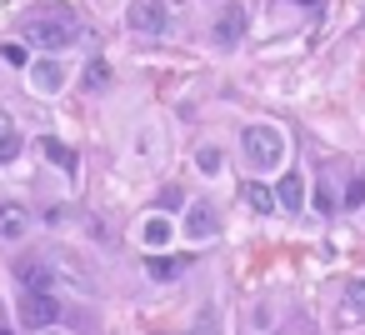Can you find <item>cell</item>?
Masks as SVG:
<instances>
[{
	"label": "cell",
	"instance_id": "obj_24",
	"mask_svg": "<svg viewBox=\"0 0 365 335\" xmlns=\"http://www.w3.org/2000/svg\"><path fill=\"white\" fill-rule=\"evenodd\" d=\"M285 6H300V11H320V0H285Z\"/></svg>",
	"mask_w": 365,
	"mask_h": 335
},
{
	"label": "cell",
	"instance_id": "obj_2",
	"mask_svg": "<svg viewBox=\"0 0 365 335\" xmlns=\"http://www.w3.org/2000/svg\"><path fill=\"white\" fill-rule=\"evenodd\" d=\"M240 150H245L250 170H275V165L285 160V135H280L275 125H245Z\"/></svg>",
	"mask_w": 365,
	"mask_h": 335
},
{
	"label": "cell",
	"instance_id": "obj_16",
	"mask_svg": "<svg viewBox=\"0 0 365 335\" xmlns=\"http://www.w3.org/2000/svg\"><path fill=\"white\" fill-rule=\"evenodd\" d=\"M106 86H110V66L106 61H91L86 66V91H106Z\"/></svg>",
	"mask_w": 365,
	"mask_h": 335
},
{
	"label": "cell",
	"instance_id": "obj_8",
	"mask_svg": "<svg viewBox=\"0 0 365 335\" xmlns=\"http://www.w3.org/2000/svg\"><path fill=\"white\" fill-rule=\"evenodd\" d=\"M300 205H305V175L290 170V175H280V185H275V210H300Z\"/></svg>",
	"mask_w": 365,
	"mask_h": 335
},
{
	"label": "cell",
	"instance_id": "obj_23",
	"mask_svg": "<svg viewBox=\"0 0 365 335\" xmlns=\"http://www.w3.org/2000/svg\"><path fill=\"white\" fill-rule=\"evenodd\" d=\"M6 140H16V125H11V115H0V145Z\"/></svg>",
	"mask_w": 365,
	"mask_h": 335
},
{
	"label": "cell",
	"instance_id": "obj_7",
	"mask_svg": "<svg viewBox=\"0 0 365 335\" xmlns=\"http://www.w3.org/2000/svg\"><path fill=\"white\" fill-rule=\"evenodd\" d=\"M26 71H31V91H41V96H56V91L66 86L61 61H36V66H26Z\"/></svg>",
	"mask_w": 365,
	"mask_h": 335
},
{
	"label": "cell",
	"instance_id": "obj_10",
	"mask_svg": "<svg viewBox=\"0 0 365 335\" xmlns=\"http://www.w3.org/2000/svg\"><path fill=\"white\" fill-rule=\"evenodd\" d=\"M185 235H190V240H205V235H215V210H205V205H190V215H185Z\"/></svg>",
	"mask_w": 365,
	"mask_h": 335
},
{
	"label": "cell",
	"instance_id": "obj_5",
	"mask_svg": "<svg viewBox=\"0 0 365 335\" xmlns=\"http://www.w3.org/2000/svg\"><path fill=\"white\" fill-rule=\"evenodd\" d=\"M245 26H250L245 6H235V0H230V6L215 16V46H220V51H235V46L245 41Z\"/></svg>",
	"mask_w": 365,
	"mask_h": 335
},
{
	"label": "cell",
	"instance_id": "obj_27",
	"mask_svg": "<svg viewBox=\"0 0 365 335\" xmlns=\"http://www.w3.org/2000/svg\"><path fill=\"white\" fill-rule=\"evenodd\" d=\"M195 335H205V330H195Z\"/></svg>",
	"mask_w": 365,
	"mask_h": 335
},
{
	"label": "cell",
	"instance_id": "obj_25",
	"mask_svg": "<svg viewBox=\"0 0 365 335\" xmlns=\"http://www.w3.org/2000/svg\"><path fill=\"white\" fill-rule=\"evenodd\" d=\"M0 335H11V330H6V325H0Z\"/></svg>",
	"mask_w": 365,
	"mask_h": 335
},
{
	"label": "cell",
	"instance_id": "obj_17",
	"mask_svg": "<svg viewBox=\"0 0 365 335\" xmlns=\"http://www.w3.org/2000/svg\"><path fill=\"white\" fill-rule=\"evenodd\" d=\"M345 305H350L355 315H365V280H350V285H345Z\"/></svg>",
	"mask_w": 365,
	"mask_h": 335
},
{
	"label": "cell",
	"instance_id": "obj_22",
	"mask_svg": "<svg viewBox=\"0 0 365 335\" xmlns=\"http://www.w3.org/2000/svg\"><path fill=\"white\" fill-rule=\"evenodd\" d=\"M160 205H165V210H175V205H180V185H170V190L160 195Z\"/></svg>",
	"mask_w": 365,
	"mask_h": 335
},
{
	"label": "cell",
	"instance_id": "obj_11",
	"mask_svg": "<svg viewBox=\"0 0 365 335\" xmlns=\"http://www.w3.org/2000/svg\"><path fill=\"white\" fill-rule=\"evenodd\" d=\"M185 270H190V255H155L150 260V275L155 280H180Z\"/></svg>",
	"mask_w": 365,
	"mask_h": 335
},
{
	"label": "cell",
	"instance_id": "obj_9",
	"mask_svg": "<svg viewBox=\"0 0 365 335\" xmlns=\"http://www.w3.org/2000/svg\"><path fill=\"white\" fill-rule=\"evenodd\" d=\"M16 275H21V285H26V290H51V285H56V275H51V265H46V260H21V270H16Z\"/></svg>",
	"mask_w": 365,
	"mask_h": 335
},
{
	"label": "cell",
	"instance_id": "obj_26",
	"mask_svg": "<svg viewBox=\"0 0 365 335\" xmlns=\"http://www.w3.org/2000/svg\"><path fill=\"white\" fill-rule=\"evenodd\" d=\"M46 335H56V330H51V325H46Z\"/></svg>",
	"mask_w": 365,
	"mask_h": 335
},
{
	"label": "cell",
	"instance_id": "obj_3",
	"mask_svg": "<svg viewBox=\"0 0 365 335\" xmlns=\"http://www.w3.org/2000/svg\"><path fill=\"white\" fill-rule=\"evenodd\" d=\"M21 320H26L31 330H46V325H56V320H61V305H56V295H51V290H26V295H21Z\"/></svg>",
	"mask_w": 365,
	"mask_h": 335
},
{
	"label": "cell",
	"instance_id": "obj_14",
	"mask_svg": "<svg viewBox=\"0 0 365 335\" xmlns=\"http://www.w3.org/2000/svg\"><path fill=\"white\" fill-rule=\"evenodd\" d=\"M220 165H225L220 145H200V155H195V170H200V175H220Z\"/></svg>",
	"mask_w": 365,
	"mask_h": 335
},
{
	"label": "cell",
	"instance_id": "obj_13",
	"mask_svg": "<svg viewBox=\"0 0 365 335\" xmlns=\"http://www.w3.org/2000/svg\"><path fill=\"white\" fill-rule=\"evenodd\" d=\"M245 205L260 210V215H270V210H275V190H265L260 180H245Z\"/></svg>",
	"mask_w": 365,
	"mask_h": 335
},
{
	"label": "cell",
	"instance_id": "obj_18",
	"mask_svg": "<svg viewBox=\"0 0 365 335\" xmlns=\"http://www.w3.org/2000/svg\"><path fill=\"white\" fill-rule=\"evenodd\" d=\"M0 61H6V66H31L26 46H16V41H6V46H0Z\"/></svg>",
	"mask_w": 365,
	"mask_h": 335
},
{
	"label": "cell",
	"instance_id": "obj_6",
	"mask_svg": "<svg viewBox=\"0 0 365 335\" xmlns=\"http://www.w3.org/2000/svg\"><path fill=\"white\" fill-rule=\"evenodd\" d=\"M26 230H31V210L21 200H6L0 205V240H26Z\"/></svg>",
	"mask_w": 365,
	"mask_h": 335
},
{
	"label": "cell",
	"instance_id": "obj_4",
	"mask_svg": "<svg viewBox=\"0 0 365 335\" xmlns=\"http://www.w3.org/2000/svg\"><path fill=\"white\" fill-rule=\"evenodd\" d=\"M125 26H130V31H140V36H160V31L170 26L165 0H135L130 16H125Z\"/></svg>",
	"mask_w": 365,
	"mask_h": 335
},
{
	"label": "cell",
	"instance_id": "obj_1",
	"mask_svg": "<svg viewBox=\"0 0 365 335\" xmlns=\"http://www.w3.org/2000/svg\"><path fill=\"white\" fill-rule=\"evenodd\" d=\"M21 31H26V41L41 46V51H66V46H76V36H81L76 16L61 11V6H51V11H41V16H26Z\"/></svg>",
	"mask_w": 365,
	"mask_h": 335
},
{
	"label": "cell",
	"instance_id": "obj_19",
	"mask_svg": "<svg viewBox=\"0 0 365 335\" xmlns=\"http://www.w3.org/2000/svg\"><path fill=\"white\" fill-rule=\"evenodd\" d=\"M345 205H350V210H355V205H365V170L350 180V190H345Z\"/></svg>",
	"mask_w": 365,
	"mask_h": 335
},
{
	"label": "cell",
	"instance_id": "obj_21",
	"mask_svg": "<svg viewBox=\"0 0 365 335\" xmlns=\"http://www.w3.org/2000/svg\"><path fill=\"white\" fill-rule=\"evenodd\" d=\"M16 155H21V135H16V140H6V145H0V160H16Z\"/></svg>",
	"mask_w": 365,
	"mask_h": 335
},
{
	"label": "cell",
	"instance_id": "obj_20",
	"mask_svg": "<svg viewBox=\"0 0 365 335\" xmlns=\"http://www.w3.org/2000/svg\"><path fill=\"white\" fill-rule=\"evenodd\" d=\"M315 200H320V210H325V215H330V210H335V195H330V180H325V185H320V195H315Z\"/></svg>",
	"mask_w": 365,
	"mask_h": 335
},
{
	"label": "cell",
	"instance_id": "obj_12",
	"mask_svg": "<svg viewBox=\"0 0 365 335\" xmlns=\"http://www.w3.org/2000/svg\"><path fill=\"white\" fill-rule=\"evenodd\" d=\"M41 155H46V160H56L66 175H76V150H71V145H61V140H51V135H46V140H41Z\"/></svg>",
	"mask_w": 365,
	"mask_h": 335
},
{
	"label": "cell",
	"instance_id": "obj_15",
	"mask_svg": "<svg viewBox=\"0 0 365 335\" xmlns=\"http://www.w3.org/2000/svg\"><path fill=\"white\" fill-rule=\"evenodd\" d=\"M140 240H145V245H165V240H170V220H165V215H150L145 230H140Z\"/></svg>",
	"mask_w": 365,
	"mask_h": 335
}]
</instances>
